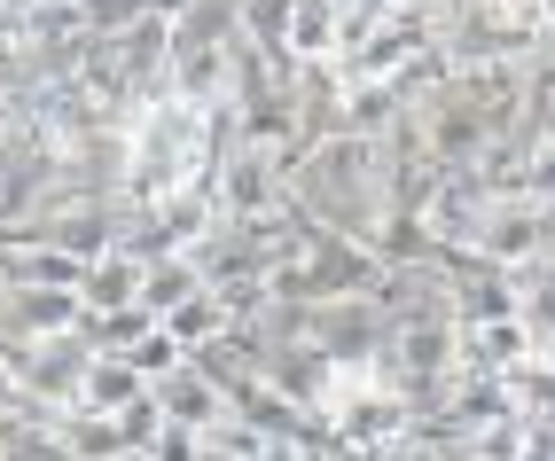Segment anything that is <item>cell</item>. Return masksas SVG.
I'll return each mask as SVG.
<instances>
[{"instance_id": "6da1fadb", "label": "cell", "mask_w": 555, "mask_h": 461, "mask_svg": "<svg viewBox=\"0 0 555 461\" xmlns=\"http://www.w3.org/2000/svg\"><path fill=\"white\" fill-rule=\"evenodd\" d=\"M274 297L289 305H328V297H376L384 290V258L352 243V235H328V227L298 219L289 235L274 243V266H267Z\"/></svg>"}, {"instance_id": "7a4b0ae2", "label": "cell", "mask_w": 555, "mask_h": 461, "mask_svg": "<svg viewBox=\"0 0 555 461\" xmlns=\"http://www.w3.org/2000/svg\"><path fill=\"white\" fill-rule=\"evenodd\" d=\"M376 368H384V383H399L423 414H438L447 383L462 375V321H406V329H391V344H384Z\"/></svg>"}, {"instance_id": "3957f363", "label": "cell", "mask_w": 555, "mask_h": 461, "mask_svg": "<svg viewBox=\"0 0 555 461\" xmlns=\"http://www.w3.org/2000/svg\"><path fill=\"white\" fill-rule=\"evenodd\" d=\"M211 204L219 219H289V165L274 149H250V141H228L211 165Z\"/></svg>"}, {"instance_id": "277c9868", "label": "cell", "mask_w": 555, "mask_h": 461, "mask_svg": "<svg viewBox=\"0 0 555 461\" xmlns=\"http://www.w3.org/2000/svg\"><path fill=\"white\" fill-rule=\"evenodd\" d=\"M0 353L16 360V383H24V399H40L55 414H70L87 399V368H94V321L79 336H48V344H0Z\"/></svg>"}, {"instance_id": "5b68a950", "label": "cell", "mask_w": 555, "mask_h": 461, "mask_svg": "<svg viewBox=\"0 0 555 461\" xmlns=\"http://www.w3.org/2000/svg\"><path fill=\"white\" fill-rule=\"evenodd\" d=\"M469 258L501 266V274H516V266L547 258V204L532 196V188L486 196V212H477V227H469Z\"/></svg>"}, {"instance_id": "8992f818", "label": "cell", "mask_w": 555, "mask_h": 461, "mask_svg": "<svg viewBox=\"0 0 555 461\" xmlns=\"http://www.w3.org/2000/svg\"><path fill=\"white\" fill-rule=\"evenodd\" d=\"M79 329H87V297L79 290L9 282V297H0V344H48V336H79Z\"/></svg>"}, {"instance_id": "52a82bcc", "label": "cell", "mask_w": 555, "mask_h": 461, "mask_svg": "<svg viewBox=\"0 0 555 461\" xmlns=\"http://www.w3.org/2000/svg\"><path fill=\"white\" fill-rule=\"evenodd\" d=\"M447 87L477 110V118L493 126V141L516 133V118H525V87H532V63H462L447 71Z\"/></svg>"}, {"instance_id": "ba28073f", "label": "cell", "mask_w": 555, "mask_h": 461, "mask_svg": "<svg viewBox=\"0 0 555 461\" xmlns=\"http://www.w3.org/2000/svg\"><path fill=\"white\" fill-rule=\"evenodd\" d=\"M141 282H150V258L141 251H102L87 266V321H118V313H141Z\"/></svg>"}, {"instance_id": "9c48e42d", "label": "cell", "mask_w": 555, "mask_h": 461, "mask_svg": "<svg viewBox=\"0 0 555 461\" xmlns=\"http://www.w3.org/2000/svg\"><path fill=\"white\" fill-rule=\"evenodd\" d=\"M157 407H165V422L172 431H219V422H228V392H219V383L196 368V360H180L165 383H157Z\"/></svg>"}, {"instance_id": "30bf717a", "label": "cell", "mask_w": 555, "mask_h": 461, "mask_svg": "<svg viewBox=\"0 0 555 461\" xmlns=\"http://www.w3.org/2000/svg\"><path fill=\"white\" fill-rule=\"evenodd\" d=\"M532 353H540V336L525 329V313H501V321L462 329V360H469V368H486V375H516Z\"/></svg>"}, {"instance_id": "8fae6325", "label": "cell", "mask_w": 555, "mask_h": 461, "mask_svg": "<svg viewBox=\"0 0 555 461\" xmlns=\"http://www.w3.org/2000/svg\"><path fill=\"white\" fill-rule=\"evenodd\" d=\"M345 55V9L337 0H289V63H337Z\"/></svg>"}, {"instance_id": "7c38bea8", "label": "cell", "mask_w": 555, "mask_h": 461, "mask_svg": "<svg viewBox=\"0 0 555 461\" xmlns=\"http://www.w3.org/2000/svg\"><path fill=\"white\" fill-rule=\"evenodd\" d=\"M399 118H406V94H399V87L345 79V133H360V141H391Z\"/></svg>"}, {"instance_id": "4fadbf2b", "label": "cell", "mask_w": 555, "mask_h": 461, "mask_svg": "<svg viewBox=\"0 0 555 461\" xmlns=\"http://www.w3.org/2000/svg\"><path fill=\"white\" fill-rule=\"evenodd\" d=\"M141 392H157V383L150 375H141L126 353H94V368H87V414H118V407H133Z\"/></svg>"}, {"instance_id": "5bb4252c", "label": "cell", "mask_w": 555, "mask_h": 461, "mask_svg": "<svg viewBox=\"0 0 555 461\" xmlns=\"http://www.w3.org/2000/svg\"><path fill=\"white\" fill-rule=\"evenodd\" d=\"M204 290V274H196V258H150V282H141V313H150L157 329L180 313V305H189Z\"/></svg>"}, {"instance_id": "9a60e30c", "label": "cell", "mask_w": 555, "mask_h": 461, "mask_svg": "<svg viewBox=\"0 0 555 461\" xmlns=\"http://www.w3.org/2000/svg\"><path fill=\"white\" fill-rule=\"evenodd\" d=\"M63 438H70V453H79V461H126V453H133L126 431H118V414H87V407L63 414Z\"/></svg>"}, {"instance_id": "2e32d148", "label": "cell", "mask_w": 555, "mask_h": 461, "mask_svg": "<svg viewBox=\"0 0 555 461\" xmlns=\"http://www.w3.org/2000/svg\"><path fill=\"white\" fill-rule=\"evenodd\" d=\"M165 329H172L180 344H189V360H196V353H211V344H219V336H235V321H228V305H219L211 290H196V297H189V305H180V313H172Z\"/></svg>"}, {"instance_id": "e0dca14e", "label": "cell", "mask_w": 555, "mask_h": 461, "mask_svg": "<svg viewBox=\"0 0 555 461\" xmlns=\"http://www.w3.org/2000/svg\"><path fill=\"white\" fill-rule=\"evenodd\" d=\"M525 438H532V414H501V422H486V431H469L462 453H469V461H516V453H525Z\"/></svg>"}, {"instance_id": "ac0fdd59", "label": "cell", "mask_w": 555, "mask_h": 461, "mask_svg": "<svg viewBox=\"0 0 555 461\" xmlns=\"http://www.w3.org/2000/svg\"><path fill=\"white\" fill-rule=\"evenodd\" d=\"M126 360H133L141 375H150V383H165L180 360H189V344H180L172 329H150V336H133V344H126Z\"/></svg>"}, {"instance_id": "d6986e66", "label": "cell", "mask_w": 555, "mask_h": 461, "mask_svg": "<svg viewBox=\"0 0 555 461\" xmlns=\"http://www.w3.org/2000/svg\"><path fill=\"white\" fill-rule=\"evenodd\" d=\"M118 431H126L133 453H150V446L165 438V407H157V392H141L133 407H118Z\"/></svg>"}, {"instance_id": "ffe728a7", "label": "cell", "mask_w": 555, "mask_h": 461, "mask_svg": "<svg viewBox=\"0 0 555 461\" xmlns=\"http://www.w3.org/2000/svg\"><path fill=\"white\" fill-rule=\"evenodd\" d=\"M150 461H204V431H172L165 422V438L150 446Z\"/></svg>"}, {"instance_id": "44dd1931", "label": "cell", "mask_w": 555, "mask_h": 461, "mask_svg": "<svg viewBox=\"0 0 555 461\" xmlns=\"http://www.w3.org/2000/svg\"><path fill=\"white\" fill-rule=\"evenodd\" d=\"M525 188H532L540 204H555V141H547L540 157H532V180H525Z\"/></svg>"}, {"instance_id": "7402d4cb", "label": "cell", "mask_w": 555, "mask_h": 461, "mask_svg": "<svg viewBox=\"0 0 555 461\" xmlns=\"http://www.w3.org/2000/svg\"><path fill=\"white\" fill-rule=\"evenodd\" d=\"M9 407H24V383H16V360L0 353V414H9Z\"/></svg>"}, {"instance_id": "603a6c76", "label": "cell", "mask_w": 555, "mask_h": 461, "mask_svg": "<svg viewBox=\"0 0 555 461\" xmlns=\"http://www.w3.org/2000/svg\"><path fill=\"white\" fill-rule=\"evenodd\" d=\"M313 461H360V453H337V446H313Z\"/></svg>"}, {"instance_id": "cb8c5ba5", "label": "cell", "mask_w": 555, "mask_h": 461, "mask_svg": "<svg viewBox=\"0 0 555 461\" xmlns=\"http://www.w3.org/2000/svg\"><path fill=\"white\" fill-rule=\"evenodd\" d=\"M337 9H345V16H360V9H376V0H337Z\"/></svg>"}, {"instance_id": "d4e9b609", "label": "cell", "mask_w": 555, "mask_h": 461, "mask_svg": "<svg viewBox=\"0 0 555 461\" xmlns=\"http://www.w3.org/2000/svg\"><path fill=\"white\" fill-rule=\"evenodd\" d=\"M384 9H430V0H384Z\"/></svg>"}, {"instance_id": "484cf974", "label": "cell", "mask_w": 555, "mask_h": 461, "mask_svg": "<svg viewBox=\"0 0 555 461\" xmlns=\"http://www.w3.org/2000/svg\"><path fill=\"white\" fill-rule=\"evenodd\" d=\"M547 31H555V0H547Z\"/></svg>"}, {"instance_id": "4316f807", "label": "cell", "mask_w": 555, "mask_h": 461, "mask_svg": "<svg viewBox=\"0 0 555 461\" xmlns=\"http://www.w3.org/2000/svg\"><path fill=\"white\" fill-rule=\"evenodd\" d=\"M126 461H150V453H126Z\"/></svg>"}]
</instances>
